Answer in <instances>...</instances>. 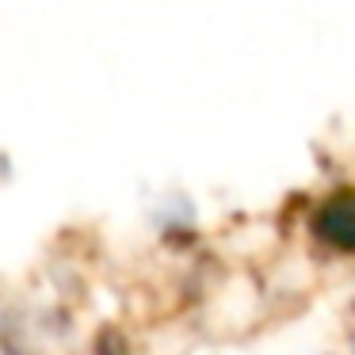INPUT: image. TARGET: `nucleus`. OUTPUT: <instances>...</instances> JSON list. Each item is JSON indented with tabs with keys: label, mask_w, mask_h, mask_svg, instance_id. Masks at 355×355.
<instances>
[]
</instances>
